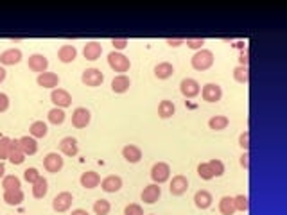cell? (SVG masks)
<instances>
[{"label": "cell", "mask_w": 287, "mask_h": 215, "mask_svg": "<svg viewBox=\"0 0 287 215\" xmlns=\"http://www.w3.org/2000/svg\"><path fill=\"white\" fill-rule=\"evenodd\" d=\"M190 65H192L194 70H199V72L208 70L210 66L214 65V54H212V50H206V49L198 50V52L192 56Z\"/></svg>", "instance_id": "1"}, {"label": "cell", "mask_w": 287, "mask_h": 215, "mask_svg": "<svg viewBox=\"0 0 287 215\" xmlns=\"http://www.w3.org/2000/svg\"><path fill=\"white\" fill-rule=\"evenodd\" d=\"M108 65H110L111 70L119 72V76H121V74L129 70L131 63H129V58H127V56H124L122 52H115V50H113V52L108 54Z\"/></svg>", "instance_id": "2"}, {"label": "cell", "mask_w": 287, "mask_h": 215, "mask_svg": "<svg viewBox=\"0 0 287 215\" xmlns=\"http://www.w3.org/2000/svg\"><path fill=\"white\" fill-rule=\"evenodd\" d=\"M81 81H83L84 86H90V88H97L104 83V74L99 70V68H86L81 76Z\"/></svg>", "instance_id": "3"}, {"label": "cell", "mask_w": 287, "mask_h": 215, "mask_svg": "<svg viewBox=\"0 0 287 215\" xmlns=\"http://www.w3.org/2000/svg\"><path fill=\"white\" fill-rule=\"evenodd\" d=\"M151 177H153V181L156 185H162V183H165L169 177H171V167L167 165L165 161H158L153 165L151 169Z\"/></svg>", "instance_id": "4"}, {"label": "cell", "mask_w": 287, "mask_h": 215, "mask_svg": "<svg viewBox=\"0 0 287 215\" xmlns=\"http://www.w3.org/2000/svg\"><path fill=\"white\" fill-rule=\"evenodd\" d=\"M180 92H182L183 97H187V99H194V97H198L199 92H201V86L196 79H183L182 83H180Z\"/></svg>", "instance_id": "5"}, {"label": "cell", "mask_w": 287, "mask_h": 215, "mask_svg": "<svg viewBox=\"0 0 287 215\" xmlns=\"http://www.w3.org/2000/svg\"><path fill=\"white\" fill-rule=\"evenodd\" d=\"M72 203H74V195H72L70 192H60L54 199H52V208H54L56 212L63 214L66 210H70Z\"/></svg>", "instance_id": "6"}, {"label": "cell", "mask_w": 287, "mask_h": 215, "mask_svg": "<svg viewBox=\"0 0 287 215\" xmlns=\"http://www.w3.org/2000/svg\"><path fill=\"white\" fill-rule=\"evenodd\" d=\"M50 100L54 102L56 108H68L72 104V95L63 88H54L52 94H50Z\"/></svg>", "instance_id": "7"}, {"label": "cell", "mask_w": 287, "mask_h": 215, "mask_svg": "<svg viewBox=\"0 0 287 215\" xmlns=\"http://www.w3.org/2000/svg\"><path fill=\"white\" fill-rule=\"evenodd\" d=\"M90 120H92V115H90V111L86 108H76L74 113H72V126L78 127V129L86 127Z\"/></svg>", "instance_id": "8"}, {"label": "cell", "mask_w": 287, "mask_h": 215, "mask_svg": "<svg viewBox=\"0 0 287 215\" xmlns=\"http://www.w3.org/2000/svg\"><path fill=\"white\" fill-rule=\"evenodd\" d=\"M201 95H203V100H206V102H217V100H221V97H223V90L219 84L208 83L203 86Z\"/></svg>", "instance_id": "9"}, {"label": "cell", "mask_w": 287, "mask_h": 215, "mask_svg": "<svg viewBox=\"0 0 287 215\" xmlns=\"http://www.w3.org/2000/svg\"><path fill=\"white\" fill-rule=\"evenodd\" d=\"M43 167L47 172L56 174V172H60L61 169H63V158H61V155H58V153H49V155L45 156Z\"/></svg>", "instance_id": "10"}, {"label": "cell", "mask_w": 287, "mask_h": 215, "mask_svg": "<svg viewBox=\"0 0 287 215\" xmlns=\"http://www.w3.org/2000/svg\"><path fill=\"white\" fill-rule=\"evenodd\" d=\"M27 65L33 72H38V76H40V74L47 72V68H49V59H47L43 54H33V56H29Z\"/></svg>", "instance_id": "11"}, {"label": "cell", "mask_w": 287, "mask_h": 215, "mask_svg": "<svg viewBox=\"0 0 287 215\" xmlns=\"http://www.w3.org/2000/svg\"><path fill=\"white\" fill-rule=\"evenodd\" d=\"M162 195V188L156 183H151L142 190V201L147 204H155Z\"/></svg>", "instance_id": "12"}, {"label": "cell", "mask_w": 287, "mask_h": 215, "mask_svg": "<svg viewBox=\"0 0 287 215\" xmlns=\"http://www.w3.org/2000/svg\"><path fill=\"white\" fill-rule=\"evenodd\" d=\"M22 61V50L20 49H7L0 54V63L6 66L18 65Z\"/></svg>", "instance_id": "13"}, {"label": "cell", "mask_w": 287, "mask_h": 215, "mask_svg": "<svg viewBox=\"0 0 287 215\" xmlns=\"http://www.w3.org/2000/svg\"><path fill=\"white\" fill-rule=\"evenodd\" d=\"M60 151L65 156H70V158H72V156H76L79 153L78 140H76L74 137H65L60 142Z\"/></svg>", "instance_id": "14"}, {"label": "cell", "mask_w": 287, "mask_h": 215, "mask_svg": "<svg viewBox=\"0 0 287 215\" xmlns=\"http://www.w3.org/2000/svg\"><path fill=\"white\" fill-rule=\"evenodd\" d=\"M101 188L108 194H115L119 192L122 188V179L121 176H115V174H111V176H106L102 181H101Z\"/></svg>", "instance_id": "15"}, {"label": "cell", "mask_w": 287, "mask_h": 215, "mask_svg": "<svg viewBox=\"0 0 287 215\" xmlns=\"http://www.w3.org/2000/svg\"><path fill=\"white\" fill-rule=\"evenodd\" d=\"M36 83H38V86H41V88L54 90L56 86L60 84V78H58V74H54V72H43V74H40L38 76Z\"/></svg>", "instance_id": "16"}, {"label": "cell", "mask_w": 287, "mask_h": 215, "mask_svg": "<svg viewBox=\"0 0 287 215\" xmlns=\"http://www.w3.org/2000/svg\"><path fill=\"white\" fill-rule=\"evenodd\" d=\"M18 143H20V151H22L25 156H33L38 153V142H36V138L22 137V138H18Z\"/></svg>", "instance_id": "17"}, {"label": "cell", "mask_w": 287, "mask_h": 215, "mask_svg": "<svg viewBox=\"0 0 287 215\" xmlns=\"http://www.w3.org/2000/svg\"><path fill=\"white\" fill-rule=\"evenodd\" d=\"M172 195H183V194L188 190V179L185 176H174L171 181V187H169Z\"/></svg>", "instance_id": "18"}, {"label": "cell", "mask_w": 287, "mask_h": 215, "mask_svg": "<svg viewBox=\"0 0 287 215\" xmlns=\"http://www.w3.org/2000/svg\"><path fill=\"white\" fill-rule=\"evenodd\" d=\"M83 54H84V58H86L88 61L99 59L101 54H102V45H101L99 41H88V43L84 45Z\"/></svg>", "instance_id": "19"}, {"label": "cell", "mask_w": 287, "mask_h": 215, "mask_svg": "<svg viewBox=\"0 0 287 215\" xmlns=\"http://www.w3.org/2000/svg\"><path fill=\"white\" fill-rule=\"evenodd\" d=\"M76 58H78V49L74 45H61L58 50V59L61 63H72Z\"/></svg>", "instance_id": "20"}, {"label": "cell", "mask_w": 287, "mask_h": 215, "mask_svg": "<svg viewBox=\"0 0 287 215\" xmlns=\"http://www.w3.org/2000/svg\"><path fill=\"white\" fill-rule=\"evenodd\" d=\"M129 86H131V79L127 78V76H124V74L113 78V81H111V90L115 94H126L127 90H129Z\"/></svg>", "instance_id": "21"}, {"label": "cell", "mask_w": 287, "mask_h": 215, "mask_svg": "<svg viewBox=\"0 0 287 215\" xmlns=\"http://www.w3.org/2000/svg\"><path fill=\"white\" fill-rule=\"evenodd\" d=\"M122 156H124V160L129 161V163H138V161L142 160V149L138 147V145H126L124 149H122Z\"/></svg>", "instance_id": "22"}, {"label": "cell", "mask_w": 287, "mask_h": 215, "mask_svg": "<svg viewBox=\"0 0 287 215\" xmlns=\"http://www.w3.org/2000/svg\"><path fill=\"white\" fill-rule=\"evenodd\" d=\"M81 185H83L84 188H95L101 185V176L97 174L95 171H86L81 174Z\"/></svg>", "instance_id": "23"}, {"label": "cell", "mask_w": 287, "mask_h": 215, "mask_svg": "<svg viewBox=\"0 0 287 215\" xmlns=\"http://www.w3.org/2000/svg\"><path fill=\"white\" fill-rule=\"evenodd\" d=\"M212 201H214V199H212V194H210L208 190H198L196 195H194V203H196V206H198L199 210L210 208Z\"/></svg>", "instance_id": "24"}, {"label": "cell", "mask_w": 287, "mask_h": 215, "mask_svg": "<svg viewBox=\"0 0 287 215\" xmlns=\"http://www.w3.org/2000/svg\"><path fill=\"white\" fill-rule=\"evenodd\" d=\"M47 192H49V183H47V179L43 176H40L33 183V195L36 199H43L47 195Z\"/></svg>", "instance_id": "25"}, {"label": "cell", "mask_w": 287, "mask_h": 215, "mask_svg": "<svg viewBox=\"0 0 287 215\" xmlns=\"http://www.w3.org/2000/svg\"><path fill=\"white\" fill-rule=\"evenodd\" d=\"M29 133H31L33 138H45L47 133H49V127H47V124L43 120H34L31 124V127H29Z\"/></svg>", "instance_id": "26"}, {"label": "cell", "mask_w": 287, "mask_h": 215, "mask_svg": "<svg viewBox=\"0 0 287 215\" xmlns=\"http://www.w3.org/2000/svg\"><path fill=\"white\" fill-rule=\"evenodd\" d=\"M4 201L9 206H17L23 201V192L22 188H17V190H6L4 192Z\"/></svg>", "instance_id": "27"}, {"label": "cell", "mask_w": 287, "mask_h": 215, "mask_svg": "<svg viewBox=\"0 0 287 215\" xmlns=\"http://www.w3.org/2000/svg\"><path fill=\"white\" fill-rule=\"evenodd\" d=\"M172 74H174V66H172V63L164 61V63H158V65L155 66V76L158 79H169Z\"/></svg>", "instance_id": "28"}, {"label": "cell", "mask_w": 287, "mask_h": 215, "mask_svg": "<svg viewBox=\"0 0 287 215\" xmlns=\"http://www.w3.org/2000/svg\"><path fill=\"white\" fill-rule=\"evenodd\" d=\"M174 113H176V106H174L172 100L165 99L158 104V115H160V118H171Z\"/></svg>", "instance_id": "29"}, {"label": "cell", "mask_w": 287, "mask_h": 215, "mask_svg": "<svg viewBox=\"0 0 287 215\" xmlns=\"http://www.w3.org/2000/svg\"><path fill=\"white\" fill-rule=\"evenodd\" d=\"M228 124H230V120H228V117H225V115H215L208 120V127L210 129H214V131H223V129H226Z\"/></svg>", "instance_id": "30"}, {"label": "cell", "mask_w": 287, "mask_h": 215, "mask_svg": "<svg viewBox=\"0 0 287 215\" xmlns=\"http://www.w3.org/2000/svg\"><path fill=\"white\" fill-rule=\"evenodd\" d=\"M219 212H221L223 215H233L237 210H235V204H233V197H230V195H225V197H221V201H219Z\"/></svg>", "instance_id": "31"}, {"label": "cell", "mask_w": 287, "mask_h": 215, "mask_svg": "<svg viewBox=\"0 0 287 215\" xmlns=\"http://www.w3.org/2000/svg\"><path fill=\"white\" fill-rule=\"evenodd\" d=\"M65 117L66 113L61 108H52V110L47 113V118H49L50 124H54V126H60V124H63L65 122Z\"/></svg>", "instance_id": "32"}, {"label": "cell", "mask_w": 287, "mask_h": 215, "mask_svg": "<svg viewBox=\"0 0 287 215\" xmlns=\"http://www.w3.org/2000/svg\"><path fill=\"white\" fill-rule=\"evenodd\" d=\"M20 187H22V185H20V177H17L15 174L2 177V188H4V192H6V190H17V188H20Z\"/></svg>", "instance_id": "33"}, {"label": "cell", "mask_w": 287, "mask_h": 215, "mask_svg": "<svg viewBox=\"0 0 287 215\" xmlns=\"http://www.w3.org/2000/svg\"><path fill=\"white\" fill-rule=\"evenodd\" d=\"M233 79L237 81V83H243L246 84L249 81V70H248V66H235L233 68Z\"/></svg>", "instance_id": "34"}, {"label": "cell", "mask_w": 287, "mask_h": 215, "mask_svg": "<svg viewBox=\"0 0 287 215\" xmlns=\"http://www.w3.org/2000/svg\"><path fill=\"white\" fill-rule=\"evenodd\" d=\"M11 142L13 140L9 137L0 138V161L9 158V153H11Z\"/></svg>", "instance_id": "35"}, {"label": "cell", "mask_w": 287, "mask_h": 215, "mask_svg": "<svg viewBox=\"0 0 287 215\" xmlns=\"http://www.w3.org/2000/svg\"><path fill=\"white\" fill-rule=\"evenodd\" d=\"M111 210V204L110 201H106V199H97L94 203V212L95 215H108Z\"/></svg>", "instance_id": "36"}, {"label": "cell", "mask_w": 287, "mask_h": 215, "mask_svg": "<svg viewBox=\"0 0 287 215\" xmlns=\"http://www.w3.org/2000/svg\"><path fill=\"white\" fill-rule=\"evenodd\" d=\"M233 204H235V210L239 212H246L249 208V201H248V195H244V194H239L233 197Z\"/></svg>", "instance_id": "37"}, {"label": "cell", "mask_w": 287, "mask_h": 215, "mask_svg": "<svg viewBox=\"0 0 287 215\" xmlns=\"http://www.w3.org/2000/svg\"><path fill=\"white\" fill-rule=\"evenodd\" d=\"M198 176L201 177V179H205V181H208V179L214 177V172H212V169H210L208 163H199L198 165Z\"/></svg>", "instance_id": "38"}, {"label": "cell", "mask_w": 287, "mask_h": 215, "mask_svg": "<svg viewBox=\"0 0 287 215\" xmlns=\"http://www.w3.org/2000/svg\"><path fill=\"white\" fill-rule=\"evenodd\" d=\"M7 160L11 161L13 165H22L23 161H25V155H23L20 149H11V153H9V158Z\"/></svg>", "instance_id": "39"}, {"label": "cell", "mask_w": 287, "mask_h": 215, "mask_svg": "<svg viewBox=\"0 0 287 215\" xmlns=\"http://www.w3.org/2000/svg\"><path fill=\"white\" fill-rule=\"evenodd\" d=\"M208 165H210V169H212V172H214V177L217 176H223V174H225V163H223L221 160H210L208 161Z\"/></svg>", "instance_id": "40"}, {"label": "cell", "mask_w": 287, "mask_h": 215, "mask_svg": "<svg viewBox=\"0 0 287 215\" xmlns=\"http://www.w3.org/2000/svg\"><path fill=\"white\" fill-rule=\"evenodd\" d=\"M40 176H41V174H40L38 169H34V167H29V169H25V172H23V177H25V181L31 183V185H33V183L36 181Z\"/></svg>", "instance_id": "41"}, {"label": "cell", "mask_w": 287, "mask_h": 215, "mask_svg": "<svg viewBox=\"0 0 287 215\" xmlns=\"http://www.w3.org/2000/svg\"><path fill=\"white\" fill-rule=\"evenodd\" d=\"M124 215H144V210H142V206L137 203L127 204L126 208H124Z\"/></svg>", "instance_id": "42"}, {"label": "cell", "mask_w": 287, "mask_h": 215, "mask_svg": "<svg viewBox=\"0 0 287 215\" xmlns=\"http://www.w3.org/2000/svg\"><path fill=\"white\" fill-rule=\"evenodd\" d=\"M185 43H187L188 49L201 50V47H203V43H205V39L203 38H187V39H185Z\"/></svg>", "instance_id": "43"}, {"label": "cell", "mask_w": 287, "mask_h": 215, "mask_svg": "<svg viewBox=\"0 0 287 215\" xmlns=\"http://www.w3.org/2000/svg\"><path fill=\"white\" fill-rule=\"evenodd\" d=\"M111 45H113L115 52H117V50L126 49V47H127V38H113V39H111Z\"/></svg>", "instance_id": "44"}, {"label": "cell", "mask_w": 287, "mask_h": 215, "mask_svg": "<svg viewBox=\"0 0 287 215\" xmlns=\"http://www.w3.org/2000/svg\"><path fill=\"white\" fill-rule=\"evenodd\" d=\"M239 145L243 147L244 151H248L249 149V133L248 131H244L241 137H239Z\"/></svg>", "instance_id": "45"}, {"label": "cell", "mask_w": 287, "mask_h": 215, "mask_svg": "<svg viewBox=\"0 0 287 215\" xmlns=\"http://www.w3.org/2000/svg\"><path fill=\"white\" fill-rule=\"evenodd\" d=\"M7 110H9V97L0 92V113H4Z\"/></svg>", "instance_id": "46"}, {"label": "cell", "mask_w": 287, "mask_h": 215, "mask_svg": "<svg viewBox=\"0 0 287 215\" xmlns=\"http://www.w3.org/2000/svg\"><path fill=\"white\" fill-rule=\"evenodd\" d=\"M167 43H169V47H180V45L185 43V39L183 38H167Z\"/></svg>", "instance_id": "47"}, {"label": "cell", "mask_w": 287, "mask_h": 215, "mask_svg": "<svg viewBox=\"0 0 287 215\" xmlns=\"http://www.w3.org/2000/svg\"><path fill=\"white\" fill-rule=\"evenodd\" d=\"M249 155H248V151H244V155L241 156V165L244 167V169H249V161H248Z\"/></svg>", "instance_id": "48"}, {"label": "cell", "mask_w": 287, "mask_h": 215, "mask_svg": "<svg viewBox=\"0 0 287 215\" xmlns=\"http://www.w3.org/2000/svg\"><path fill=\"white\" fill-rule=\"evenodd\" d=\"M239 61H241V66H248V52H241Z\"/></svg>", "instance_id": "49"}, {"label": "cell", "mask_w": 287, "mask_h": 215, "mask_svg": "<svg viewBox=\"0 0 287 215\" xmlns=\"http://www.w3.org/2000/svg\"><path fill=\"white\" fill-rule=\"evenodd\" d=\"M70 215H90V214H88V212H86V210L78 208V210H74V212H72Z\"/></svg>", "instance_id": "50"}, {"label": "cell", "mask_w": 287, "mask_h": 215, "mask_svg": "<svg viewBox=\"0 0 287 215\" xmlns=\"http://www.w3.org/2000/svg\"><path fill=\"white\" fill-rule=\"evenodd\" d=\"M4 79H6V68H4V66H0V83H2Z\"/></svg>", "instance_id": "51"}, {"label": "cell", "mask_w": 287, "mask_h": 215, "mask_svg": "<svg viewBox=\"0 0 287 215\" xmlns=\"http://www.w3.org/2000/svg\"><path fill=\"white\" fill-rule=\"evenodd\" d=\"M4 172H6V167H4V163L0 161V177H4Z\"/></svg>", "instance_id": "52"}]
</instances>
